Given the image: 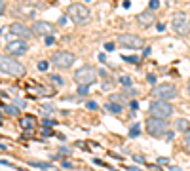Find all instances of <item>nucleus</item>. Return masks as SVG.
<instances>
[{
	"mask_svg": "<svg viewBox=\"0 0 190 171\" xmlns=\"http://www.w3.org/2000/svg\"><path fill=\"white\" fill-rule=\"evenodd\" d=\"M53 42H55V38L52 36V34H48V38H46V46H52Z\"/></svg>",
	"mask_w": 190,
	"mask_h": 171,
	"instance_id": "2f4dec72",
	"label": "nucleus"
},
{
	"mask_svg": "<svg viewBox=\"0 0 190 171\" xmlns=\"http://www.w3.org/2000/svg\"><path fill=\"white\" fill-rule=\"evenodd\" d=\"M118 42H120V46L124 48H129V49H139L143 46V38H139L137 34H131V32H124L118 36Z\"/></svg>",
	"mask_w": 190,
	"mask_h": 171,
	"instance_id": "1a4fd4ad",
	"label": "nucleus"
},
{
	"mask_svg": "<svg viewBox=\"0 0 190 171\" xmlns=\"http://www.w3.org/2000/svg\"><path fill=\"white\" fill-rule=\"evenodd\" d=\"M63 167H72V163H70V162H67V160H65V162H63Z\"/></svg>",
	"mask_w": 190,
	"mask_h": 171,
	"instance_id": "c03bdc74",
	"label": "nucleus"
},
{
	"mask_svg": "<svg viewBox=\"0 0 190 171\" xmlns=\"http://www.w3.org/2000/svg\"><path fill=\"white\" fill-rule=\"evenodd\" d=\"M167 129V120H162V118H156V116H150L146 120V131H148L152 137H165Z\"/></svg>",
	"mask_w": 190,
	"mask_h": 171,
	"instance_id": "20e7f679",
	"label": "nucleus"
},
{
	"mask_svg": "<svg viewBox=\"0 0 190 171\" xmlns=\"http://www.w3.org/2000/svg\"><path fill=\"white\" fill-rule=\"evenodd\" d=\"M67 15L74 21V23H78V25H84V23H88L89 21V10H88V6H84V4H72V6H68V10H67Z\"/></svg>",
	"mask_w": 190,
	"mask_h": 171,
	"instance_id": "423d86ee",
	"label": "nucleus"
},
{
	"mask_svg": "<svg viewBox=\"0 0 190 171\" xmlns=\"http://www.w3.org/2000/svg\"><path fill=\"white\" fill-rule=\"evenodd\" d=\"M182 150L190 154V131L185 135V137H182Z\"/></svg>",
	"mask_w": 190,
	"mask_h": 171,
	"instance_id": "6ab92c4d",
	"label": "nucleus"
},
{
	"mask_svg": "<svg viewBox=\"0 0 190 171\" xmlns=\"http://www.w3.org/2000/svg\"><path fill=\"white\" fill-rule=\"evenodd\" d=\"M171 171H181V169H179V167H175V166H173V167H171Z\"/></svg>",
	"mask_w": 190,
	"mask_h": 171,
	"instance_id": "49530a36",
	"label": "nucleus"
},
{
	"mask_svg": "<svg viewBox=\"0 0 190 171\" xmlns=\"http://www.w3.org/2000/svg\"><path fill=\"white\" fill-rule=\"evenodd\" d=\"M50 80L53 82V86H63V84H65V80H63L59 74H52V76H50Z\"/></svg>",
	"mask_w": 190,
	"mask_h": 171,
	"instance_id": "4be33fe9",
	"label": "nucleus"
},
{
	"mask_svg": "<svg viewBox=\"0 0 190 171\" xmlns=\"http://www.w3.org/2000/svg\"><path fill=\"white\" fill-rule=\"evenodd\" d=\"M128 171H143V169H139V167H133V166H131V167H128Z\"/></svg>",
	"mask_w": 190,
	"mask_h": 171,
	"instance_id": "a18cd8bd",
	"label": "nucleus"
},
{
	"mask_svg": "<svg viewBox=\"0 0 190 171\" xmlns=\"http://www.w3.org/2000/svg\"><path fill=\"white\" fill-rule=\"evenodd\" d=\"M158 163H162V166H164V163H167V158H158Z\"/></svg>",
	"mask_w": 190,
	"mask_h": 171,
	"instance_id": "37998d69",
	"label": "nucleus"
},
{
	"mask_svg": "<svg viewBox=\"0 0 190 171\" xmlns=\"http://www.w3.org/2000/svg\"><path fill=\"white\" fill-rule=\"evenodd\" d=\"M86 2H89V0H86Z\"/></svg>",
	"mask_w": 190,
	"mask_h": 171,
	"instance_id": "3c124183",
	"label": "nucleus"
},
{
	"mask_svg": "<svg viewBox=\"0 0 190 171\" xmlns=\"http://www.w3.org/2000/svg\"><path fill=\"white\" fill-rule=\"evenodd\" d=\"M173 127H175V131H179V133H188L190 131V122L185 120V118H177Z\"/></svg>",
	"mask_w": 190,
	"mask_h": 171,
	"instance_id": "2eb2a0df",
	"label": "nucleus"
},
{
	"mask_svg": "<svg viewBox=\"0 0 190 171\" xmlns=\"http://www.w3.org/2000/svg\"><path fill=\"white\" fill-rule=\"evenodd\" d=\"M158 8H160V0H150V2H148V10L156 12Z\"/></svg>",
	"mask_w": 190,
	"mask_h": 171,
	"instance_id": "b1692460",
	"label": "nucleus"
},
{
	"mask_svg": "<svg viewBox=\"0 0 190 171\" xmlns=\"http://www.w3.org/2000/svg\"><path fill=\"white\" fill-rule=\"evenodd\" d=\"M57 23H59V25H65V23H67V17H65V15H61Z\"/></svg>",
	"mask_w": 190,
	"mask_h": 171,
	"instance_id": "4c0bfd02",
	"label": "nucleus"
},
{
	"mask_svg": "<svg viewBox=\"0 0 190 171\" xmlns=\"http://www.w3.org/2000/svg\"><path fill=\"white\" fill-rule=\"evenodd\" d=\"M177 95H179L177 88H175L173 84H169V82L158 84L156 88H152V93H150V97H154V99H162V101H171V99H175Z\"/></svg>",
	"mask_w": 190,
	"mask_h": 171,
	"instance_id": "7ed1b4c3",
	"label": "nucleus"
},
{
	"mask_svg": "<svg viewBox=\"0 0 190 171\" xmlns=\"http://www.w3.org/2000/svg\"><path fill=\"white\" fill-rule=\"evenodd\" d=\"M10 34H13V36H19L21 40H25V38H29L32 31L29 27H25V25H21V23H12L10 25Z\"/></svg>",
	"mask_w": 190,
	"mask_h": 171,
	"instance_id": "f8f14e48",
	"label": "nucleus"
},
{
	"mask_svg": "<svg viewBox=\"0 0 190 171\" xmlns=\"http://www.w3.org/2000/svg\"><path fill=\"white\" fill-rule=\"evenodd\" d=\"M0 126H2V114H0Z\"/></svg>",
	"mask_w": 190,
	"mask_h": 171,
	"instance_id": "09e8293b",
	"label": "nucleus"
},
{
	"mask_svg": "<svg viewBox=\"0 0 190 171\" xmlns=\"http://www.w3.org/2000/svg\"><path fill=\"white\" fill-rule=\"evenodd\" d=\"M48 69H50V61H40L38 63V70L40 72H46Z\"/></svg>",
	"mask_w": 190,
	"mask_h": 171,
	"instance_id": "5701e85b",
	"label": "nucleus"
},
{
	"mask_svg": "<svg viewBox=\"0 0 190 171\" xmlns=\"http://www.w3.org/2000/svg\"><path fill=\"white\" fill-rule=\"evenodd\" d=\"M148 112L150 116H156V118H162V120H169L173 116V105L169 101H162V99H154L148 106Z\"/></svg>",
	"mask_w": 190,
	"mask_h": 171,
	"instance_id": "f03ea898",
	"label": "nucleus"
},
{
	"mask_svg": "<svg viewBox=\"0 0 190 171\" xmlns=\"http://www.w3.org/2000/svg\"><path fill=\"white\" fill-rule=\"evenodd\" d=\"M31 31H32V34H36V36H46V34L53 32V27L48 23V21H34Z\"/></svg>",
	"mask_w": 190,
	"mask_h": 171,
	"instance_id": "9b49d317",
	"label": "nucleus"
},
{
	"mask_svg": "<svg viewBox=\"0 0 190 171\" xmlns=\"http://www.w3.org/2000/svg\"><path fill=\"white\" fill-rule=\"evenodd\" d=\"M29 166L31 167H38V169H50L52 166H50V163H48V162H36V160H29Z\"/></svg>",
	"mask_w": 190,
	"mask_h": 171,
	"instance_id": "f3484780",
	"label": "nucleus"
},
{
	"mask_svg": "<svg viewBox=\"0 0 190 171\" xmlns=\"http://www.w3.org/2000/svg\"><path fill=\"white\" fill-rule=\"evenodd\" d=\"M97 70L93 67H80L74 74V80L78 86H93L97 82Z\"/></svg>",
	"mask_w": 190,
	"mask_h": 171,
	"instance_id": "39448f33",
	"label": "nucleus"
},
{
	"mask_svg": "<svg viewBox=\"0 0 190 171\" xmlns=\"http://www.w3.org/2000/svg\"><path fill=\"white\" fill-rule=\"evenodd\" d=\"M156 29H158V31H164L165 25H164V23H158V25H156Z\"/></svg>",
	"mask_w": 190,
	"mask_h": 171,
	"instance_id": "79ce46f5",
	"label": "nucleus"
},
{
	"mask_svg": "<svg viewBox=\"0 0 190 171\" xmlns=\"http://www.w3.org/2000/svg\"><path fill=\"white\" fill-rule=\"evenodd\" d=\"M61 152L63 154H70V148L68 146H61Z\"/></svg>",
	"mask_w": 190,
	"mask_h": 171,
	"instance_id": "58836bf2",
	"label": "nucleus"
},
{
	"mask_svg": "<svg viewBox=\"0 0 190 171\" xmlns=\"http://www.w3.org/2000/svg\"><path fill=\"white\" fill-rule=\"evenodd\" d=\"M154 21H156V17H154V12L152 10H146V12H141L137 15V23L141 27H150Z\"/></svg>",
	"mask_w": 190,
	"mask_h": 171,
	"instance_id": "ddd939ff",
	"label": "nucleus"
},
{
	"mask_svg": "<svg viewBox=\"0 0 190 171\" xmlns=\"http://www.w3.org/2000/svg\"><path fill=\"white\" fill-rule=\"evenodd\" d=\"M4 110L8 112L10 116H17V114H19V106H15V105H6Z\"/></svg>",
	"mask_w": 190,
	"mask_h": 171,
	"instance_id": "a211bd4d",
	"label": "nucleus"
},
{
	"mask_svg": "<svg viewBox=\"0 0 190 171\" xmlns=\"http://www.w3.org/2000/svg\"><path fill=\"white\" fill-rule=\"evenodd\" d=\"M19 126L23 127L25 131H32L34 127H36V118L31 116V114H27V116H23V118L19 120Z\"/></svg>",
	"mask_w": 190,
	"mask_h": 171,
	"instance_id": "4468645a",
	"label": "nucleus"
},
{
	"mask_svg": "<svg viewBox=\"0 0 190 171\" xmlns=\"http://www.w3.org/2000/svg\"><path fill=\"white\" fill-rule=\"evenodd\" d=\"M55 122H53V120H44V126H53Z\"/></svg>",
	"mask_w": 190,
	"mask_h": 171,
	"instance_id": "a19ab883",
	"label": "nucleus"
},
{
	"mask_svg": "<svg viewBox=\"0 0 190 171\" xmlns=\"http://www.w3.org/2000/svg\"><path fill=\"white\" fill-rule=\"evenodd\" d=\"M129 106H131L133 110H137V109H139V103H137V101H131V103H129Z\"/></svg>",
	"mask_w": 190,
	"mask_h": 171,
	"instance_id": "c9c22d12",
	"label": "nucleus"
},
{
	"mask_svg": "<svg viewBox=\"0 0 190 171\" xmlns=\"http://www.w3.org/2000/svg\"><path fill=\"white\" fill-rule=\"evenodd\" d=\"M124 61H128V63H139V59L137 57H122Z\"/></svg>",
	"mask_w": 190,
	"mask_h": 171,
	"instance_id": "7c9ffc66",
	"label": "nucleus"
},
{
	"mask_svg": "<svg viewBox=\"0 0 190 171\" xmlns=\"http://www.w3.org/2000/svg\"><path fill=\"white\" fill-rule=\"evenodd\" d=\"M129 95H135V89H133V88H128L124 91V97H129Z\"/></svg>",
	"mask_w": 190,
	"mask_h": 171,
	"instance_id": "c756f323",
	"label": "nucleus"
},
{
	"mask_svg": "<svg viewBox=\"0 0 190 171\" xmlns=\"http://www.w3.org/2000/svg\"><path fill=\"white\" fill-rule=\"evenodd\" d=\"M118 82H120L124 88H131V86H133V80L129 76H120V80H118Z\"/></svg>",
	"mask_w": 190,
	"mask_h": 171,
	"instance_id": "412c9836",
	"label": "nucleus"
},
{
	"mask_svg": "<svg viewBox=\"0 0 190 171\" xmlns=\"http://www.w3.org/2000/svg\"><path fill=\"white\" fill-rule=\"evenodd\" d=\"M188 93H190V82H188Z\"/></svg>",
	"mask_w": 190,
	"mask_h": 171,
	"instance_id": "8fccbe9b",
	"label": "nucleus"
},
{
	"mask_svg": "<svg viewBox=\"0 0 190 171\" xmlns=\"http://www.w3.org/2000/svg\"><path fill=\"white\" fill-rule=\"evenodd\" d=\"M13 105L19 106V109H23V106H25V101H23V99H13Z\"/></svg>",
	"mask_w": 190,
	"mask_h": 171,
	"instance_id": "cd10ccee",
	"label": "nucleus"
},
{
	"mask_svg": "<svg viewBox=\"0 0 190 171\" xmlns=\"http://www.w3.org/2000/svg\"><path fill=\"white\" fill-rule=\"evenodd\" d=\"M110 101H114V103H122L124 101V93L120 95V93H112L110 95Z\"/></svg>",
	"mask_w": 190,
	"mask_h": 171,
	"instance_id": "393cba45",
	"label": "nucleus"
},
{
	"mask_svg": "<svg viewBox=\"0 0 190 171\" xmlns=\"http://www.w3.org/2000/svg\"><path fill=\"white\" fill-rule=\"evenodd\" d=\"M88 91H89V86H78V93L80 95H88Z\"/></svg>",
	"mask_w": 190,
	"mask_h": 171,
	"instance_id": "a878e982",
	"label": "nucleus"
},
{
	"mask_svg": "<svg viewBox=\"0 0 190 171\" xmlns=\"http://www.w3.org/2000/svg\"><path fill=\"white\" fill-rule=\"evenodd\" d=\"M74 53H70V52H55L53 57H52V63L55 67H59V69H68V67H72V63H74Z\"/></svg>",
	"mask_w": 190,
	"mask_h": 171,
	"instance_id": "6e6552de",
	"label": "nucleus"
},
{
	"mask_svg": "<svg viewBox=\"0 0 190 171\" xmlns=\"http://www.w3.org/2000/svg\"><path fill=\"white\" fill-rule=\"evenodd\" d=\"M0 70L10 76H23L25 74V65L19 63L12 55H0Z\"/></svg>",
	"mask_w": 190,
	"mask_h": 171,
	"instance_id": "f257e3e1",
	"label": "nucleus"
},
{
	"mask_svg": "<svg viewBox=\"0 0 190 171\" xmlns=\"http://www.w3.org/2000/svg\"><path fill=\"white\" fill-rule=\"evenodd\" d=\"M139 135H141V126L139 124H133L129 127V137H139Z\"/></svg>",
	"mask_w": 190,
	"mask_h": 171,
	"instance_id": "aec40b11",
	"label": "nucleus"
},
{
	"mask_svg": "<svg viewBox=\"0 0 190 171\" xmlns=\"http://www.w3.org/2000/svg\"><path fill=\"white\" fill-rule=\"evenodd\" d=\"M105 49H108V52H112V49H114V44H112V42H107V44H105Z\"/></svg>",
	"mask_w": 190,
	"mask_h": 171,
	"instance_id": "f704fd0d",
	"label": "nucleus"
},
{
	"mask_svg": "<svg viewBox=\"0 0 190 171\" xmlns=\"http://www.w3.org/2000/svg\"><path fill=\"white\" fill-rule=\"evenodd\" d=\"M171 27H173V31L177 32L179 36H186V34L190 32V23H188L186 13H182V12L173 13V17H171Z\"/></svg>",
	"mask_w": 190,
	"mask_h": 171,
	"instance_id": "0eeeda50",
	"label": "nucleus"
},
{
	"mask_svg": "<svg viewBox=\"0 0 190 171\" xmlns=\"http://www.w3.org/2000/svg\"><path fill=\"white\" fill-rule=\"evenodd\" d=\"M6 12V4L2 2V0H0V15H2V13Z\"/></svg>",
	"mask_w": 190,
	"mask_h": 171,
	"instance_id": "e433bc0d",
	"label": "nucleus"
},
{
	"mask_svg": "<svg viewBox=\"0 0 190 171\" xmlns=\"http://www.w3.org/2000/svg\"><path fill=\"white\" fill-rule=\"evenodd\" d=\"M86 106H88L89 110H95V109H97V103H95V101H88V103H86Z\"/></svg>",
	"mask_w": 190,
	"mask_h": 171,
	"instance_id": "c85d7f7f",
	"label": "nucleus"
},
{
	"mask_svg": "<svg viewBox=\"0 0 190 171\" xmlns=\"http://www.w3.org/2000/svg\"><path fill=\"white\" fill-rule=\"evenodd\" d=\"M105 110H108V112H112V114H120V112H122V105L110 101V103L105 105Z\"/></svg>",
	"mask_w": 190,
	"mask_h": 171,
	"instance_id": "dca6fc26",
	"label": "nucleus"
},
{
	"mask_svg": "<svg viewBox=\"0 0 190 171\" xmlns=\"http://www.w3.org/2000/svg\"><path fill=\"white\" fill-rule=\"evenodd\" d=\"M0 148H2V150H6V145H2V142H0Z\"/></svg>",
	"mask_w": 190,
	"mask_h": 171,
	"instance_id": "de8ad7c7",
	"label": "nucleus"
},
{
	"mask_svg": "<svg viewBox=\"0 0 190 171\" xmlns=\"http://www.w3.org/2000/svg\"><path fill=\"white\" fill-rule=\"evenodd\" d=\"M42 133H44L46 137H50V135H53V131L50 129V127H46V126H44V129H42Z\"/></svg>",
	"mask_w": 190,
	"mask_h": 171,
	"instance_id": "473e14b6",
	"label": "nucleus"
},
{
	"mask_svg": "<svg viewBox=\"0 0 190 171\" xmlns=\"http://www.w3.org/2000/svg\"><path fill=\"white\" fill-rule=\"evenodd\" d=\"M101 88H103L105 91H107V89H110V88H112V82H110V80H105V82L101 84Z\"/></svg>",
	"mask_w": 190,
	"mask_h": 171,
	"instance_id": "bb28decb",
	"label": "nucleus"
},
{
	"mask_svg": "<svg viewBox=\"0 0 190 171\" xmlns=\"http://www.w3.org/2000/svg\"><path fill=\"white\" fill-rule=\"evenodd\" d=\"M165 139L171 141V139H173V131H167V133H165Z\"/></svg>",
	"mask_w": 190,
	"mask_h": 171,
	"instance_id": "ea45409f",
	"label": "nucleus"
},
{
	"mask_svg": "<svg viewBox=\"0 0 190 171\" xmlns=\"http://www.w3.org/2000/svg\"><path fill=\"white\" fill-rule=\"evenodd\" d=\"M146 80H148L150 84H156V76H154V74H148V76H146Z\"/></svg>",
	"mask_w": 190,
	"mask_h": 171,
	"instance_id": "72a5a7b5",
	"label": "nucleus"
},
{
	"mask_svg": "<svg viewBox=\"0 0 190 171\" xmlns=\"http://www.w3.org/2000/svg\"><path fill=\"white\" fill-rule=\"evenodd\" d=\"M27 49H29V46H27L25 40H12V42L6 44V52H8L12 57L23 55V53H27Z\"/></svg>",
	"mask_w": 190,
	"mask_h": 171,
	"instance_id": "9d476101",
	"label": "nucleus"
},
{
	"mask_svg": "<svg viewBox=\"0 0 190 171\" xmlns=\"http://www.w3.org/2000/svg\"><path fill=\"white\" fill-rule=\"evenodd\" d=\"M59 171H61V169H59Z\"/></svg>",
	"mask_w": 190,
	"mask_h": 171,
	"instance_id": "603ef678",
	"label": "nucleus"
}]
</instances>
